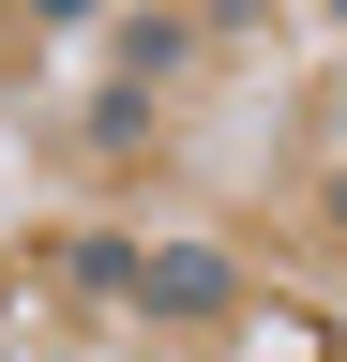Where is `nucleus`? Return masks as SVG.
Instances as JSON below:
<instances>
[{
	"label": "nucleus",
	"instance_id": "nucleus-1",
	"mask_svg": "<svg viewBox=\"0 0 347 362\" xmlns=\"http://www.w3.org/2000/svg\"><path fill=\"white\" fill-rule=\"evenodd\" d=\"M136 287H151L166 317H211V302H227V257H151V272H136Z\"/></svg>",
	"mask_w": 347,
	"mask_h": 362
}]
</instances>
